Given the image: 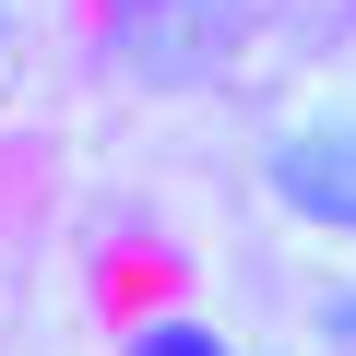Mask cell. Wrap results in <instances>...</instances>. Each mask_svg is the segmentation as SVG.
Returning a JSON list of instances; mask_svg holds the SVG:
<instances>
[{"label": "cell", "mask_w": 356, "mask_h": 356, "mask_svg": "<svg viewBox=\"0 0 356 356\" xmlns=\"http://www.w3.org/2000/svg\"><path fill=\"white\" fill-rule=\"evenodd\" d=\"M131 356H226V332H202V321H143Z\"/></svg>", "instance_id": "cell-2"}, {"label": "cell", "mask_w": 356, "mask_h": 356, "mask_svg": "<svg viewBox=\"0 0 356 356\" xmlns=\"http://www.w3.org/2000/svg\"><path fill=\"white\" fill-rule=\"evenodd\" d=\"M131 13H226V0H131Z\"/></svg>", "instance_id": "cell-4"}, {"label": "cell", "mask_w": 356, "mask_h": 356, "mask_svg": "<svg viewBox=\"0 0 356 356\" xmlns=\"http://www.w3.org/2000/svg\"><path fill=\"white\" fill-rule=\"evenodd\" d=\"M321 332H332V344H356V297H332V309H321Z\"/></svg>", "instance_id": "cell-3"}, {"label": "cell", "mask_w": 356, "mask_h": 356, "mask_svg": "<svg viewBox=\"0 0 356 356\" xmlns=\"http://www.w3.org/2000/svg\"><path fill=\"white\" fill-rule=\"evenodd\" d=\"M273 202L356 238V119H321V131H285L273 143Z\"/></svg>", "instance_id": "cell-1"}]
</instances>
